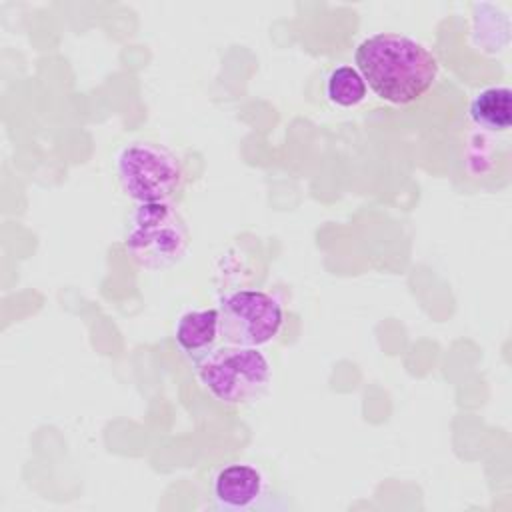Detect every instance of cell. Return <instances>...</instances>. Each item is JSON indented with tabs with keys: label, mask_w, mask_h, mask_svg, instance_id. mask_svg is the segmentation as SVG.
Wrapping results in <instances>:
<instances>
[{
	"label": "cell",
	"mask_w": 512,
	"mask_h": 512,
	"mask_svg": "<svg viewBox=\"0 0 512 512\" xmlns=\"http://www.w3.org/2000/svg\"><path fill=\"white\" fill-rule=\"evenodd\" d=\"M326 96L336 106H356L366 98V82L354 66H338L326 78Z\"/></svg>",
	"instance_id": "9"
},
{
	"label": "cell",
	"mask_w": 512,
	"mask_h": 512,
	"mask_svg": "<svg viewBox=\"0 0 512 512\" xmlns=\"http://www.w3.org/2000/svg\"><path fill=\"white\" fill-rule=\"evenodd\" d=\"M354 60L366 86L378 98L400 106L422 98L438 76L434 54L418 40L394 32L362 40Z\"/></svg>",
	"instance_id": "1"
},
{
	"label": "cell",
	"mask_w": 512,
	"mask_h": 512,
	"mask_svg": "<svg viewBox=\"0 0 512 512\" xmlns=\"http://www.w3.org/2000/svg\"><path fill=\"white\" fill-rule=\"evenodd\" d=\"M116 172L124 194L138 204H168L184 186L180 158L154 142H134L122 148Z\"/></svg>",
	"instance_id": "3"
},
{
	"label": "cell",
	"mask_w": 512,
	"mask_h": 512,
	"mask_svg": "<svg viewBox=\"0 0 512 512\" xmlns=\"http://www.w3.org/2000/svg\"><path fill=\"white\" fill-rule=\"evenodd\" d=\"M200 384L222 404L238 406L256 400L270 384V364L258 348H212L194 362Z\"/></svg>",
	"instance_id": "2"
},
{
	"label": "cell",
	"mask_w": 512,
	"mask_h": 512,
	"mask_svg": "<svg viewBox=\"0 0 512 512\" xmlns=\"http://www.w3.org/2000/svg\"><path fill=\"white\" fill-rule=\"evenodd\" d=\"M280 302L262 290H238L220 300V338L232 346L258 348L268 344L282 328Z\"/></svg>",
	"instance_id": "5"
},
{
	"label": "cell",
	"mask_w": 512,
	"mask_h": 512,
	"mask_svg": "<svg viewBox=\"0 0 512 512\" xmlns=\"http://www.w3.org/2000/svg\"><path fill=\"white\" fill-rule=\"evenodd\" d=\"M176 344L178 348L192 360H200L206 356L216 340L220 338V326H218V310H192L180 316L176 324Z\"/></svg>",
	"instance_id": "7"
},
{
	"label": "cell",
	"mask_w": 512,
	"mask_h": 512,
	"mask_svg": "<svg viewBox=\"0 0 512 512\" xmlns=\"http://www.w3.org/2000/svg\"><path fill=\"white\" fill-rule=\"evenodd\" d=\"M212 492L218 510H250L264 496V478L250 464H230L216 474Z\"/></svg>",
	"instance_id": "6"
},
{
	"label": "cell",
	"mask_w": 512,
	"mask_h": 512,
	"mask_svg": "<svg viewBox=\"0 0 512 512\" xmlns=\"http://www.w3.org/2000/svg\"><path fill=\"white\" fill-rule=\"evenodd\" d=\"M188 230L170 204H138L126 230V252L146 270L176 264L188 250Z\"/></svg>",
	"instance_id": "4"
},
{
	"label": "cell",
	"mask_w": 512,
	"mask_h": 512,
	"mask_svg": "<svg viewBox=\"0 0 512 512\" xmlns=\"http://www.w3.org/2000/svg\"><path fill=\"white\" fill-rule=\"evenodd\" d=\"M470 118L488 132H504L512 122V92L508 86L480 90L470 102Z\"/></svg>",
	"instance_id": "8"
}]
</instances>
